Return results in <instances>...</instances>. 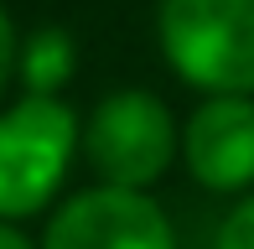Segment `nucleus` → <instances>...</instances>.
<instances>
[{"mask_svg": "<svg viewBox=\"0 0 254 249\" xmlns=\"http://www.w3.org/2000/svg\"><path fill=\"white\" fill-rule=\"evenodd\" d=\"M161 52L202 94H254V0H161Z\"/></svg>", "mask_w": 254, "mask_h": 249, "instance_id": "1", "label": "nucleus"}, {"mask_svg": "<svg viewBox=\"0 0 254 249\" xmlns=\"http://www.w3.org/2000/svg\"><path fill=\"white\" fill-rule=\"evenodd\" d=\"M78 120L57 94H26L0 115V218H31L63 187Z\"/></svg>", "mask_w": 254, "mask_h": 249, "instance_id": "2", "label": "nucleus"}, {"mask_svg": "<svg viewBox=\"0 0 254 249\" xmlns=\"http://www.w3.org/2000/svg\"><path fill=\"white\" fill-rule=\"evenodd\" d=\"M83 156L104 187L145 192L177 156V120L145 88H120L99 99V109L83 124Z\"/></svg>", "mask_w": 254, "mask_h": 249, "instance_id": "3", "label": "nucleus"}, {"mask_svg": "<svg viewBox=\"0 0 254 249\" xmlns=\"http://www.w3.org/2000/svg\"><path fill=\"white\" fill-rule=\"evenodd\" d=\"M42 249H177V234L145 192L99 182L52 213Z\"/></svg>", "mask_w": 254, "mask_h": 249, "instance_id": "4", "label": "nucleus"}, {"mask_svg": "<svg viewBox=\"0 0 254 249\" xmlns=\"http://www.w3.org/2000/svg\"><path fill=\"white\" fill-rule=\"evenodd\" d=\"M182 161L207 192L254 187V94H207L182 124Z\"/></svg>", "mask_w": 254, "mask_h": 249, "instance_id": "5", "label": "nucleus"}, {"mask_svg": "<svg viewBox=\"0 0 254 249\" xmlns=\"http://www.w3.org/2000/svg\"><path fill=\"white\" fill-rule=\"evenodd\" d=\"M21 78H26V94H57V88L73 78L78 67V52H73V37L63 26H42L31 42H21Z\"/></svg>", "mask_w": 254, "mask_h": 249, "instance_id": "6", "label": "nucleus"}, {"mask_svg": "<svg viewBox=\"0 0 254 249\" xmlns=\"http://www.w3.org/2000/svg\"><path fill=\"white\" fill-rule=\"evenodd\" d=\"M218 249H254V192L218 223Z\"/></svg>", "mask_w": 254, "mask_h": 249, "instance_id": "7", "label": "nucleus"}, {"mask_svg": "<svg viewBox=\"0 0 254 249\" xmlns=\"http://www.w3.org/2000/svg\"><path fill=\"white\" fill-rule=\"evenodd\" d=\"M16 58H21V37H16V26H10V16L0 10V88L16 73Z\"/></svg>", "mask_w": 254, "mask_h": 249, "instance_id": "8", "label": "nucleus"}, {"mask_svg": "<svg viewBox=\"0 0 254 249\" xmlns=\"http://www.w3.org/2000/svg\"><path fill=\"white\" fill-rule=\"evenodd\" d=\"M0 249H31V239H26L21 229H10L5 218H0Z\"/></svg>", "mask_w": 254, "mask_h": 249, "instance_id": "9", "label": "nucleus"}]
</instances>
